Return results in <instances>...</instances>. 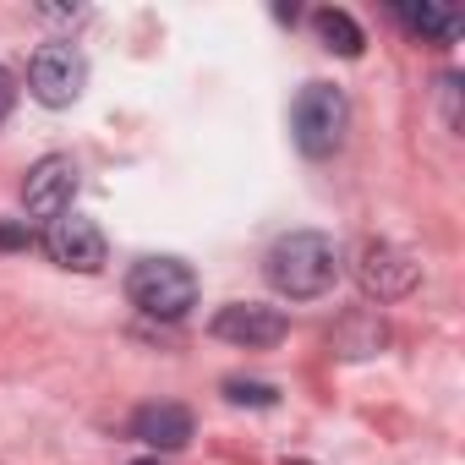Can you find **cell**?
I'll list each match as a JSON object with an SVG mask.
<instances>
[{"label":"cell","mask_w":465,"mask_h":465,"mask_svg":"<svg viewBox=\"0 0 465 465\" xmlns=\"http://www.w3.org/2000/svg\"><path fill=\"white\" fill-rule=\"evenodd\" d=\"M416 258L411 252H400V247H389V242H367L361 252H356V280H361V291L367 296H378V302H400L405 291H416Z\"/></svg>","instance_id":"cell-8"},{"label":"cell","mask_w":465,"mask_h":465,"mask_svg":"<svg viewBox=\"0 0 465 465\" xmlns=\"http://www.w3.org/2000/svg\"><path fill=\"white\" fill-rule=\"evenodd\" d=\"M34 236H28V230H17V224H0V247H28Z\"/></svg>","instance_id":"cell-14"},{"label":"cell","mask_w":465,"mask_h":465,"mask_svg":"<svg viewBox=\"0 0 465 465\" xmlns=\"http://www.w3.org/2000/svg\"><path fill=\"white\" fill-rule=\"evenodd\" d=\"M213 340L224 345H242V351H269L285 340V312L280 307H263V302H230L219 307V318L208 323Z\"/></svg>","instance_id":"cell-5"},{"label":"cell","mask_w":465,"mask_h":465,"mask_svg":"<svg viewBox=\"0 0 465 465\" xmlns=\"http://www.w3.org/2000/svg\"><path fill=\"white\" fill-rule=\"evenodd\" d=\"M383 340H389V329H383L378 318H345V323H340V334H334L329 345H334L340 356H372Z\"/></svg>","instance_id":"cell-12"},{"label":"cell","mask_w":465,"mask_h":465,"mask_svg":"<svg viewBox=\"0 0 465 465\" xmlns=\"http://www.w3.org/2000/svg\"><path fill=\"white\" fill-rule=\"evenodd\" d=\"M45 252L61 263V269H77V274H99L104 269V230L83 213H61L50 219L45 230Z\"/></svg>","instance_id":"cell-6"},{"label":"cell","mask_w":465,"mask_h":465,"mask_svg":"<svg viewBox=\"0 0 465 465\" xmlns=\"http://www.w3.org/2000/svg\"><path fill=\"white\" fill-rule=\"evenodd\" d=\"M132 438L148 443V449H181V443L192 438V411H186V405H170V400L143 405V411L132 416Z\"/></svg>","instance_id":"cell-9"},{"label":"cell","mask_w":465,"mask_h":465,"mask_svg":"<svg viewBox=\"0 0 465 465\" xmlns=\"http://www.w3.org/2000/svg\"><path fill=\"white\" fill-rule=\"evenodd\" d=\"M143 465H148V460H143Z\"/></svg>","instance_id":"cell-16"},{"label":"cell","mask_w":465,"mask_h":465,"mask_svg":"<svg viewBox=\"0 0 465 465\" xmlns=\"http://www.w3.org/2000/svg\"><path fill=\"white\" fill-rule=\"evenodd\" d=\"M269 285L291 302H312L323 296L334 280H340V247L323 236V230H291L269 247V263H263Z\"/></svg>","instance_id":"cell-1"},{"label":"cell","mask_w":465,"mask_h":465,"mask_svg":"<svg viewBox=\"0 0 465 465\" xmlns=\"http://www.w3.org/2000/svg\"><path fill=\"white\" fill-rule=\"evenodd\" d=\"M394 17H400V28L411 34V39H427V45H449L454 34H460V17L449 12V6H416V0H405V6H394Z\"/></svg>","instance_id":"cell-10"},{"label":"cell","mask_w":465,"mask_h":465,"mask_svg":"<svg viewBox=\"0 0 465 465\" xmlns=\"http://www.w3.org/2000/svg\"><path fill=\"white\" fill-rule=\"evenodd\" d=\"M312 34L323 39V50H334V55H345V61H356L361 55V28H356V17L351 12H340V6H323V12H312Z\"/></svg>","instance_id":"cell-11"},{"label":"cell","mask_w":465,"mask_h":465,"mask_svg":"<svg viewBox=\"0 0 465 465\" xmlns=\"http://www.w3.org/2000/svg\"><path fill=\"white\" fill-rule=\"evenodd\" d=\"M126 296L137 312L159 318V323H175L192 312L197 302V274L181 263V258H143L132 274H126Z\"/></svg>","instance_id":"cell-2"},{"label":"cell","mask_w":465,"mask_h":465,"mask_svg":"<svg viewBox=\"0 0 465 465\" xmlns=\"http://www.w3.org/2000/svg\"><path fill=\"white\" fill-rule=\"evenodd\" d=\"M72 197H77V164L66 159V153H50V159H39L34 170H28V181H23V208L34 213V219H61V213H72Z\"/></svg>","instance_id":"cell-7"},{"label":"cell","mask_w":465,"mask_h":465,"mask_svg":"<svg viewBox=\"0 0 465 465\" xmlns=\"http://www.w3.org/2000/svg\"><path fill=\"white\" fill-rule=\"evenodd\" d=\"M291 132H296V148L307 159L340 153V143L351 132V99L334 83H307L302 99H296V110H291Z\"/></svg>","instance_id":"cell-3"},{"label":"cell","mask_w":465,"mask_h":465,"mask_svg":"<svg viewBox=\"0 0 465 465\" xmlns=\"http://www.w3.org/2000/svg\"><path fill=\"white\" fill-rule=\"evenodd\" d=\"M83 88H88V61H83V50L77 45H45L39 55H34V66H28V94L39 99V104H50V110H66V104H77L83 99Z\"/></svg>","instance_id":"cell-4"},{"label":"cell","mask_w":465,"mask_h":465,"mask_svg":"<svg viewBox=\"0 0 465 465\" xmlns=\"http://www.w3.org/2000/svg\"><path fill=\"white\" fill-rule=\"evenodd\" d=\"M224 394L236 400V405H247V400H252V405H274V389H269V383H242V378H230Z\"/></svg>","instance_id":"cell-13"},{"label":"cell","mask_w":465,"mask_h":465,"mask_svg":"<svg viewBox=\"0 0 465 465\" xmlns=\"http://www.w3.org/2000/svg\"><path fill=\"white\" fill-rule=\"evenodd\" d=\"M12 104H17V88H12V77H6V72H0V121L12 115Z\"/></svg>","instance_id":"cell-15"}]
</instances>
